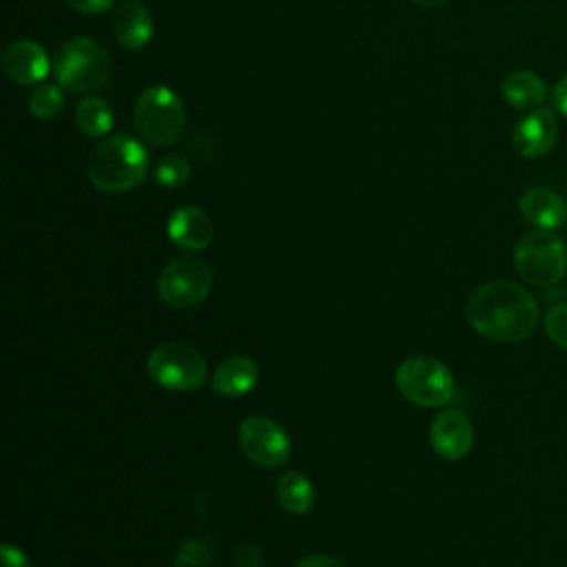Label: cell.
<instances>
[{"instance_id": "cell-1", "label": "cell", "mask_w": 567, "mask_h": 567, "mask_svg": "<svg viewBox=\"0 0 567 567\" xmlns=\"http://www.w3.org/2000/svg\"><path fill=\"white\" fill-rule=\"evenodd\" d=\"M465 319L483 337L501 343L527 339L538 323L536 299L516 281L481 284L465 299Z\"/></svg>"}, {"instance_id": "cell-2", "label": "cell", "mask_w": 567, "mask_h": 567, "mask_svg": "<svg viewBox=\"0 0 567 567\" xmlns=\"http://www.w3.org/2000/svg\"><path fill=\"white\" fill-rule=\"evenodd\" d=\"M148 171V153L131 135H111L95 144L86 162L89 182L109 195L124 193L142 184Z\"/></svg>"}, {"instance_id": "cell-3", "label": "cell", "mask_w": 567, "mask_h": 567, "mask_svg": "<svg viewBox=\"0 0 567 567\" xmlns=\"http://www.w3.org/2000/svg\"><path fill=\"white\" fill-rule=\"evenodd\" d=\"M53 75L71 93H89L104 86L113 75V60L104 44L75 35L60 44L53 55Z\"/></svg>"}, {"instance_id": "cell-4", "label": "cell", "mask_w": 567, "mask_h": 567, "mask_svg": "<svg viewBox=\"0 0 567 567\" xmlns=\"http://www.w3.org/2000/svg\"><path fill=\"white\" fill-rule=\"evenodd\" d=\"M135 131L153 146L175 144L186 126V111L182 97L166 84L144 89L133 109Z\"/></svg>"}, {"instance_id": "cell-5", "label": "cell", "mask_w": 567, "mask_h": 567, "mask_svg": "<svg viewBox=\"0 0 567 567\" xmlns=\"http://www.w3.org/2000/svg\"><path fill=\"white\" fill-rule=\"evenodd\" d=\"M514 268L532 286H554L567 270L565 241L551 230L536 228L525 233L514 248Z\"/></svg>"}, {"instance_id": "cell-6", "label": "cell", "mask_w": 567, "mask_h": 567, "mask_svg": "<svg viewBox=\"0 0 567 567\" xmlns=\"http://www.w3.org/2000/svg\"><path fill=\"white\" fill-rule=\"evenodd\" d=\"M213 288V268L195 252L171 259L157 277V297L173 310H188L202 303Z\"/></svg>"}, {"instance_id": "cell-7", "label": "cell", "mask_w": 567, "mask_h": 567, "mask_svg": "<svg viewBox=\"0 0 567 567\" xmlns=\"http://www.w3.org/2000/svg\"><path fill=\"white\" fill-rule=\"evenodd\" d=\"M399 392L423 408H439L454 396L452 372L434 357L416 354L401 361L394 374Z\"/></svg>"}, {"instance_id": "cell-8", "label": "cell", "mask_w": 567, "mask_h": 567, "mask_svg": "<svg viewBox=\"0 0 567 567\" xmlns=\"http://www.w3.org/2000/svg\"><path fill=\"white\" fill-rule=\"evenodd\" d=\"M146 370L157 385L175 392L202 388L208 374L204 357L186 343L157 346L146 359Z\"/></svg>"}, {"instance_id": "cell-9", "label": "cell", "mask_w": 567, "mask_h": 567, "mask_svg": "<svg viewBox=\"0 0 567 567\" xmlns=\"http://www.w3.org/2000/svg\"><path fill=\"white\" fill-rule=\"evenodd\" d=\"M239 447L257 467H281L290 458L286 430L270 416H250L239 425Z\"/></svg>"}, {"instance_id": "cell-10", "label": "cell", "mask_w": 567, "mask_h": 567, "mask_svg": "<svg viewBox=\"0 0 567 567\" xmlns=\"http://www.w3.org/2000/svg\"><path fill=\"white\" fill-rule=\"evenodd\" d=\"M558 137V122L551 109L538 106L523 115L512 128V146L525 159H536L549 153Z\"/></svg>"}, {"instance_id": "cell-11", "label": "cell", "mask_w": 567, "mask_h": 567, "mask_svg": "<svg viewBox=\"0 0 567 567\" xmlns=\"http://www.w3.org/2000/svg\"><path fill=\"white\" fill-rule=\"evenodd\" d=\"M430 443L445 461L463 458L474 445V427L458 410H443L430 423Z\"/></svg>"}, {"instance_id": "cell-12", "label": "cell", "mask_w": 567, "mask_h": 567, "mask_svg": "<svg viewBox=\"0 0 567 567\" xmlns=\"http://www.w3.org/2000/svg\"><path fill=\"white\" fill-rule=\"evenodd\" d=\"M4 75L16 84H38L49 75L51 60L42 44L33 40H13L0 58Z\"/></svg>"}, {"instance_id": "cell-13", "label": "cell", "mask_w": 567, "mask_h": 567, "mask_svg": "<svg viewBox=\"0 0 567 567\" xmlns=\"http://www.w3.org/2000/svg\"><path fill=\"white\" fill-rule=\"evenodd\" d=\"M155 31L153 16L142 0H120L113 13V35L122 49H144Z\"/></svg>"}, {"instance_id": "cell-14", "label": "cell", "mask_w": 567, "mask_h": 567, "mask_svg": "<svg viewBox=\"0 0 567 567\" xmlns=\"http://www.w3.org/2000/svg\"><path fill=\"white\" fill-rule=\"evenodd\" d=\"M168 237L175 246L197 252L213 241V221L197 206H179L168 217Z\"/></svg>"}, {"instance_id": "cell-15", "label": "cell", "mask_w": 567, "mask_h": 567, "mask_svg": "<svg viewBox=\"0 0 567 567\" xmlns=\"http://www.w3.org/2000/svg\"><path fill=\"white\" fill-rule=\"evenodd\" d=\"M518 210L527 224L540 230H556L567 219V206L563 197L545 186L527 188L518 199Z\"/></svg>"}, {"instance_id": "cell-16", "label": "cell", "mask_w": 567, "mask_h": 567, "mask_svg": "<svg viewBox=\"0 0 567 567\" xmlns=\"http://www.w3.org/2000/svg\"><path fill=\"white\" fill-rule=\"evenodd\" d=\"M257 379H259L257 363L250 357L235 354V357L224 359L215 368L213 379H210V388L219 396L235 399V396L248 394L257 385Z\"/></svg>"}, {"instance_id": "cell-17", "label": "cell", "mask_w": 567, "mask_h": 567, "mask_svg": "<svg viewBox=\"0 0 567 567\" xmlns=\"http://www.w3.org/2000/svg\"><path fill=\"white\" fill-rule=\"evenodd\" d=\"M501 93L512 109L532 111L547 100V84L538 73L529 69H516L503 78Z\"/></svg>"}, {"instance_id": "cell-18", "label": "cell", "mask_w": 567, "mask_h": 567, "mask_svg": "<svg viewBox=\"0 0 567 567\" xmlns=\"http://www.w3.org/2000/svg\"><path fill=\"white\" fill-rule=\"evenodd\" d=\"M73 122L78 131L84 133L86 137H102L113 126L111 104L97 95H89L75 104Z\"/></svg>"}, {"instance_id": "cell-19", "label": "cell", "mask_w": 567, "mask_h": 567, "mask_svg": "<svg viewBox=\"0 0 567 567\" xmlns=\"http://www.w3.org/2000/svg\"><path fill=\"white\" fill-rule=\"evenodd\" d=\"M277 501L288 514H306L315 505L312 483L299 472H286L277 481Z\"/></svg>"}, {"instance_id": "cell-20", "label": "cell", "mask_w": 567, "mask_h": 567, "mask_svg": "<svg viewBox=\"0 0 567 567\" xmlns=\"http://www.w3.org/2000/svg\"><path fill=\"white\" fill-rule=\"evenodd\" d=\"M64 106V93L60 84H40L29 95V111L38 120L55 117Z\"/></svg>"}, {"instance_id": "cell-21", "label": "cell", "mask_w": 567, "mask_h": 567, "mask_svg": "<svg viewBox=\"0 0 567 567\" xmlns=\"http://www.w3.org/2000/svg\"><path fill=\"white\" fill-rule=\"evenodd\" d=\"M190 177V162L184 155H166L157 162L155 166V182L166 186V188H175L186 184Z\"/></svg>"}, {"instance_id": "cell-22", "label": "cell", "mask_w": 567, "mask_h": 567, "mask_svg": "<svg viewBox=\"0 0 567 567\" xmlns=\"http://www.w3.org/2000/svg\"><path fill=\"white\" fill-rule=\"evenodd\" d=\"M213 556V545L208 540H195L186 538L175 556V565L179 567H199L206 565Z\"/></svg>"}, {"instance_id": "cell-23", "label": "cell", "mask_w": 567, "mask_h": 567, "mask_svg": "<svg viewBox=\"0 0 567 567\" xmlns=\"http://www.w3.org/2000/svg\"><path fill=\"white\" fill-rule=\"evenodd\" d=\"M543 323L551 343L567 350V303H558L549 308Z\"/></svg>"}, {"instance_id": "cell-24", "label": "cell", "mask_w": 567, "mask_h": 567, "mask_svg": "<svg viewBox=\"0 0 567 567\" xmlns=\"http://www.w3.org/2000/svg\"><path fill=\"white\" fill-rule=\"evenodd\" d=\"M235 563L239 567H259L261 565V554L257 549V545L252 543H241L235 551Z\"/></svg>"}, {"instance_id": "cell-25", "label": "cell", "mask_w": 567, "mask_h": 567, "mask_svg": "<svg viewBox=\"0 0 567 567\" xmlns=\"http://www.w3.org/2000/svg\"><path fill=\"white\" fill-rule=\"evenodd\" d=\"M64 2L80 13H102L113 4H117V0H64Z\"/></svg>"}, {"instance_id": "cell-26", "label": "cell", "mask_w": 567, "mask_h": 567, "mask_svg": "<svg viewBox=\"0 0 567 567\" xmlns=\"http://www.w3.org/2000/svg\"><path fill=\"white\" fill-rule=\"evenodd\" d=\"M0 560H2V567H31L24 551L9 545V543H4L0 547Z\"/></svg>"}, {"instance_id": "cell-27", "label": "cell", "mask_w": 567, "mask_h": 567, "mask_svg": "<svg viewBox=\"0 0 567 567\" xmlns=\"http://www.w3.org/2000/svg\"><path fill=\"white\" fill-rule=\"evenodd\" d=\"M551 102L558 109V113H563L567 117V73L554 84L551 89Z\"/></svg>"}, {"instance_id": "cell-28", "label": "cell", "mask_w": 567, "mask_h": 567, "mask_svg": "<svg viewBox=\"0 0 567 567\" xmlns=\"http://www.w3.org/2000/svg\"><path fill=\"white\" fill-rule=\"evenodd\" d=\"M295 567H343V563L326 554H312V556H303Z\"/></svg>"}, {"instance_id": "cell-29", "label": "cell", "mask_w": 567, "mask_h": 567, "mask_svg": "<svg viewBox=\"0 0 567 567\" xmlns=\"http://www.w3.org/2000/svg\"><path fill=\"white\" fill-rule=\"evenodd\" d=\"M412 2L419 4V7H441V4H445L450 0H412Z\"/></svg>"}]
</instances>
